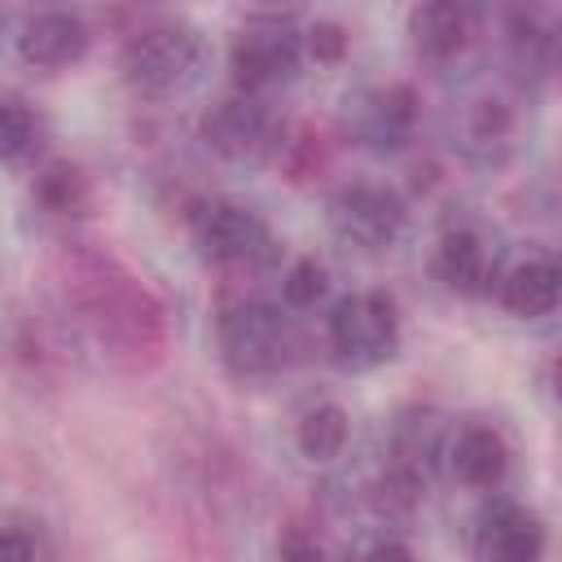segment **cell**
Masks as SVG:
<instances>
[{"label": "cell", "mask_w": 562, "mask_h": 562, "mask_svg": "<svg viewBox=\"0 0 562 562\" xmlns=\"http://www.w3.org/2000/svg\"><path fill=\"white\" fill-rule=\"evenodd\" d=\"M53 281L79 334L119 369H149L167 351V312L114 255L70 241L57 250Z\"/></svg>", "instance_id": "1"}, {"label": "cell", "mask_w": 562, "mask_h": 562, "mask_svg": "<svg viewBox=\"0 0 562 562\" xmlns=\"http://www.w3.org/2000/svg\"><path fill=\"white\" fill-rule=\"evenodd\" d=\"M198 66H202V35L176 18L132 31L119 48V70H123L127 88H136L145 97L184 92L198 79Z\"/></svg>", "instance_id": "2"}, {"label": "cell", "mask_w": 562, "mask_h": 562, "mask_svg": "<svg viewBox=\"0 0 562 562\" xmlns=\"http://www.w3.org/2000/svg\"><path fill=\"white\" fill-rule=\"evenodd\" d=\"M329 347L351 369H373L400 347V316L382 290H360L338 299L329 312Z\"/></svg>", "instance_id": "3"}, {"label": "cell", "mask_w": 562, "mask_h": 562, "mask_svg": "<svg viewBox=\"0 0 562 562\" xmlns=\"http://www.w3.org/2000/svg\"><path fill=\"white\" fill-rule=\"evenodd\" d=\"M220 351L237 378L277 373L290 360V325L272 303H233L220 316Z\"/></svg>", "instance_id": "4"}, {"label": "cell", "mask_w": 562, "mask_h": 562, "mask_svg": "<svg viewBox=\"0 0 562 562\" xmlns=\"http://www.w3.org/2000/svg\"><path fill=\"white\" fill-rule=\"evenodd\" d=\"M299 53H303V35H299L285 18H277V13L250 18V22L233 35V48H228V66H233L237 92L259 97L263 88L294 79Z\"/></svg>", "instance_id": "5"}, {"label": "cell", "mask_w": 562, "mask_h": 562, "mask_svg": "<svg viewBox=\"0 0 562 562\" xmlns=\"http://www.w3.org/2000/svg\"><path fill=\"white\" fill-rule=\"evenodd\" d=\"M404 198L386 184H347L329 202V224L347 246L386 250L404 233Z\"/></svg>", "instance_id": "6"}, {"label": "cell", "mask_w": 562, "mask_h": 562, "mask_svg": "<svg viewBox=\"0 0 562 562\" xmlns=\"http://www.w3.org/2000/svg\"><path fill=\"white\" fill-rule=\"evenodd\" d=\"M272 136H277L272 110L250 92H233L202 114V140L228 162H259L277 145Z\"/></svg>", "instance_id": "7"}, {"label": "cell", "mask_w": 562, "mask_h": 562, "mask_svg": "<svg viewBox=\"0 0 562 562\" xmlns=\"http://www.w3.org/2000/svg\"><path fill=\"white\" fill-rule=\"evenodd\" d=\"M193 237L211 263H241L268 246V224L241 202H211L193 220Z\"/></svg>", "instance_id": "8"}, {"label": "cell", "mask_w": 562, "mask_h": 562, "mask_svg": "<svg viewBox=\"0 0 562 562\" xmlns=\"http://www.w3.org/2000/svg\"><path fill=\"white\" fill-rule=\"evenodd\" d=\"M88 44H92L88 22L66 9H44V13L26 18L18 31V57L40 70H61V66L79 61L88 53Z\"/></svg>", "instance_id": "9"}, {"label": "cell", "mask_w": 562, "mask_h": 562, "mask_svg": "<svg viewBox=\"0 0 562 562\" xmlns=\"http://www.w3.org/2000/svg\"><path fill=\"white\" fill-rule=\"evenodd\" d=\"M479 553L483 562H536L544 553V527L531 509L492 501L479 514Z\"/></svg>", "instance_id": "10"}, {"label": "cell", "mask_w": 562, "mask_h": 562, "mask_svg": "<svg viewBox=\"0 0 562 562\" xmlns=\"http://www.w3.org/2000/svg\"><path fill=\"white\" fill-rule=\"evenodd\" d=\"M558 294H562V272L553 259H527L518 263L505 281H501V303L522 316V321H536V316H549L558 307Z\"/></svg>", "instance_id": "11"}, {"label": "cell", "mask_w": 562, "mask_h": 562, "mask_svg": "<svg viewBox=\"0 0 562 562\" xmlns=\"http://www.w3.org/2000/svg\"><path fill=\"white\" fill-rule=\"evenodd\" d=\"M408 31H413V44L430 57V61H448L465 48L470 40V13L452 0H435V4H417L413 18H408Z\"/></svg>", "instance_id": "12"}, {"label": "cell", "mask_w": 562, "mask_h": 562, "mask_svg": "<svg viewBox=\"0 0 562 562\" xmlns=\"http://www.w3.org/2000/svg\"><path fill=\"white\" fill-rule=\"evenodd\" d=\"M509 448L492 426H465L452 443V474L465 487H496L505 479Z\"/></svg>", "instance_id": "13"}, {"label": "cell", "mask_w": 562, "mask_h": 562, "mask_svg": "<svg viewBox=\"0 0 562 562\" xmlns=\"http://www.w3.org/2000/svg\"><path fill=\"white\" fill-rule=\"evenodd\" d=\"M435 272L448 290L457 294H474L483 290V277H487V255H483V241L465 228H452L439 237V250H435Z\"/></svg>", "instance_id": "14"}, {"label": "cell", "mask_w": 562, "mask_h": 562, "mask_svg": "<svg viewBox=\"0 0 562 562\" xmlns=\"http://www.w3.org/2000/svg\"><path fill=\"white\" fill-rule=\"evenodd\" d=\"M417 119V92L408 83H391L369 97L364 105V136L373 145H400Z\"/></svg>", "instance_id": "15"}, {"label": "cell", "mask_w": 562, "mask_h": 562, "mask_svg": "<svg viewBox=\"0 0 562 562\" xmlns=\"http://www.w3.org/2000/svg\"><path fill=\"white\" fill-rule=\"evenodd\" d=\"M347 435H351V422H347V408L325 400V404H312L303 417H299V452L307 461H334L342 448H347Z\"/></svg>", "instance_id": "16"}, {"label": "cell", "mask_w": 562, "mask_h": 562, "mask_svg": "<svg viewBox=\"0 0 562 562\" xmlns=\"http://www.w3.org/2000/svg\"><path fill=\"white\" fill-rule=\"evenodd\" d=\"M40 140V119L26 101L18 97H4L0 101V162H18L35 149Z\"/></svg>", "instance_id": "17"}, {"label": "cell", "mask_w": 562, "mask_h": 562, "mask_svg": "<svg viewBox=\"0 0 562 562\" xmlns=\"http://www.w3.org/2000/svg\"><path fill=\"white\" fill-rule=\"evenodd\" d=\"M83 198H88V184L70 162H57L35 180V202L53 215H70L75 206H83Z\"/></svg>", "instance_id": "18"}, {"label": "cell", "mask_w": 562, "mask_h": 562, "mask_svg": "<svg viewBox=\"0 0 562 562\" xmlns=\"http://www.w3.org/2000/svg\"><path fill=\"white\" fill-rule=\"evenodd\" d=\"M325 263L321 259H312V255H303V259H294L290 268H285V277H281V299L290 303V307H312L321 294H325Z\"/></svg>", "instance_id": "19"}, {"label": "cell", "mask_w": 562, "mask_h": 562, "mask_svg": "<svg viewBox=\"0 0 562 562\" xmlns=\"http://www.w3.org/2000/svg\"><path fill=\"white\" fill-rule=\"evenodd\" d=\"M303 44H307V53H312L316 61L334 66V61H342V57H347L351 35H347V26H342V22H334V18H316V22L307 26Z\"/></svg>", "instance_id": "20"}, {"label": "cell", "mask_w": 562, "mask_h": 562, "mask_svg": "<svg viewBox=\"0 0 562 562\" xmlns=\"http://www.w3.org/2000/svg\"><path fill=\"white\" fill-rule=\"evenodd\" d=\"M509 132V110L505 101H479L470 110V136L474 140H501Z\"/></svg>", "instance_id": "21"}, {"label": "cell", "mask_w": 562, "mask_h": 562, "mask_svg": "<svg viewBox=\"0 0 562 562\" xmlns=\"http://www.w3.org/2000/svg\"><path fill=\"white\" fill-rule=\"evenodd\" d=\"M0 562H35V540L26 531H0Z\"/></svg>", "instance_id": "22"}, {"label": "cell", "mask_w": 562, "mask_h": 562, "mask_svg": "<svg viewBox=\"0 0 562 562\" xmlns=\"http://www.w3.org/2000/svg\"><path fill=\"white\" fill-rule=\"evenodd\" d=\"M281 562H329V558H325V549H321L316 540H307V536H285Z\"/></svg>", "instance_id": "23"}, {"label": "cell", "mask_w": 562, "mask_h": 562, "mask_svg": "<svg viewBox=\"0 0 562 562\" xmlns=\"http://www.w3.org/2000/svg\"><path fill=\"white\" fill-rule=\"evenodd\" d=\"M364 562H413V549H408L404 540H382V544L369 549Z\"/></svg>", "instance_id": "24"}]
</instances>
